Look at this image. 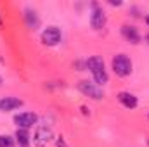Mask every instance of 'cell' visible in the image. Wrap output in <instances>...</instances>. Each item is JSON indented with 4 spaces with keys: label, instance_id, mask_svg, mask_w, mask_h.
<instances>
[{
    "label": "cell",
    "instance_id": "cell-1",
    "mask_svg": "<svg viewBox=\"0 0 149 147\" xmlns=\"http://www.w3.org/2000/svg\"><path fill=\"white\" fill-rule=\"evenodd\" d=\"M87 68L90 69V73L94 76V83H97V85H106V83H108L109 76H108V71H106V66H104L102 57L92 55V57L87 61Z\"/></svg>",
    "mask_w": 149,
    "mask_h": 147
},
{
    "label": "cell",
    "instance_id": "cell-2",
    "mask_svg": "<svg viewBox=\"0 0 149 147\" xmlns=\"http://www.w3.org/2000/svg\"><path fill=\"white\" fill-rule=\"evenodd\" d=\"M111 68H113V71H114L116 76L125 78V76H128V74L132 73V61H130L128 55H125V54H118V55L113 57Z\"/></svg>",
    "mask_w": 149,
    "mask_h": 147
},
{
    "label": "cell",
    "instance_id": "cell-3",
    "mask_svg": "<svg viewBox=\"0 0 149 147\" xmlns=\"http://www.w3.org/2000/svg\"><path fill=\"white\" fill-rule=\"evenodd\" d=\"M78 88H80V92H81L83 95H87V97H90V99H94V101H101V99L104 97L101 87H99L97 83H94V81L81 80V81L78 83Z\"/></svg>",
    "mask_w": 149,
    "mask_h": 147
},
{
    "label": "cell",
    "instance_id": "cell-4",
    "mask_svg": "<svg viewBox=\"0 0 149 147\" xmlns=\"http://www.w3.org/2000/svg\"><path fill=\"white\" fill-rule=\"evenodd\" d=\"M61 30L57 26H47L43 31H42V43L47 45V47H54L61 42Z\"/></svg>",
    "mask_w": 149,
    "mask_h": 147
},
{
    "label": "cell",
    "instance_id": "cell-5",
    "mask_svg": "<svg viewBox=\"0 0 149 147\" xmlns=\"http://www.w3.org/2000/svg\"><path fill=\"white\" fill-rule=\"evenodd\" d=\"M38 116L35 112H19L14 116V123L17 128H23V130H30L33 125H37Z\"/></svg>",
    "mask_w": 149,
    "mask_h": 147
},
{
    "label": "cell",
    "instance_id": "cell-6",
    "mask_svg": "<svg viewBox=\"0 0 149 147\" xmlns=\"http://www.w3.org/2000/svg\"><path fill=\"white\" fill-rule=\"evenodd\" d=\"M52 137H54V133H52L50 128H47V126H38L37 132H35V135H33V144L37 147H45L50 140H52Z\"/></svg>",
    "mask_w": 149,
    "mask_h": 147
},
{
    "label": "cell",
    "instance_id": "cell-7",
    "mask_svg": "<svg viewBox=\"0 0 149 147\" xmlns=\"http://www.w3.org/2000/svg\"><path fill=\"white\" fill-rule=\"evenodd\" d=\"M92 16H90V26L94 30H102L106 24V14L102 12V9L97 3H92Z\"/></svg>",
    "mask_w": 149,
    "mask_h": 147
},
{
    "label": "cell",
    "instance_id": "cell-8",
    "mask_svg": "<svg viewBox=\"0 0 149 147\" xmlns=\"http://www.w3.org/2000/svg\"><path fill=\"white\" fill-rule=\"evenodd\" d=\"M23 106V101L17 99V97H2L0 99V111L2 112H9V111H14L17 107Z\"/></svg>",
    "mask_w": 149,
    "mask_h": 147
},
{
    "label": "cell",
    "instance_id": "cell-9",
    "mask_svg": "<svg viewBox=\"0 0 149 147\" xmlns=\"http://www.w3.org/2000/svg\"><path fill=\"white\" fill-rule=\"evenodd\" d=\"M118 101H120V104H123L127 109H135L137 104H139L137 97H135L134 94H130V92H120V94H118Z\"/></svg>",
    "mask_w": 149,
    "mask_h": 147
},
{
    "label": "cell",
    "instance_id": "cell-10",
    "mask_svg": "<svg viewBox=\"0 0 149 147\" xmlns=\"http://www.w3.org/2000/svg\"><path fill=\"white\" fill-rule=\"evenodd\" d=\"M121 35L125 37V40H128L130 43H139L141 42V35H139L137 28H134V26H128V24L121 26Z\"/></svg>",
    "mask_w": 149,
    "mask_h": 147
},
{
    "label": "cell",
    "instance_id": "cell-11",
    "mask_svg": "<svg viewBox=\"0 0 149 147\" xmlns=\"http://www.w3.org/2000/svg\"><path fill=\"white\" fill-rule=\"evenodd\" d=\"M14 139H16V142H17L19 147H30V144H31V137H30L28 130H23V128H17Z\"/></svg>",
    "mask_w": 149,
    "mask_h": 147
},
{
    "label": "cell",
    "instance_id": "cell-12",
    "mask_svg": "<svg viewBox=\"0 0 149 147\" xmlns=\"http://www.w3.org/2000/svg\"><path fill=\"white\" fill-rule=\"evenodd\" d=\"M24 19H26V24H28V28L30 30H37L38 28V16L33 12V10H26L24 12Z\"/></svg>",
    "mask_w": 149,
    "mask_h": 147
},
{
    "label": "cell",
    "instance_id": "cell-13",
    "mask_svg": "<svg viewBox=\"0 0 149 147\" xmlns=\"http://www.w3.org/2000/svg\"><path fill=\"white\" fill-rule=\"evenodd\" d=\"M0 147H14V139L9 135H0Z\"/></svg>",
    "mask_w": 149,
    "mask_h": 147
},
{
    "label": "cell",
    "instance_id": "cell-14",
    "mask_svg": "<svg viewBox=\"0 0 149 147\" xmlns=\"http://www.w3.org/2000/svg\"><path fill=\"white\" fill-rule=\"evenodd\" d=\"M56 146H57V147H68V146H66V142H64V139H63V137H59V139L56 140Z\"/></svg>",
    "mask_w": 149,
    "mask_h": 147
},
{
    "label": "cell",
    "instance_id": "cell-15",
    "mask_svg": "<svg viewBox=\"0 0 149 147\" xmlns=\"http://www.w3.org/2000/svg\"><path fill=\"white\" fill-rule=\"evenodd\" d=\"M146 24L149 26V16H146Z\"/></svg>",
    "mask_w": 149,
    "mask_h": 147
},
{
    "label": "cell",
    "instance_id": "cell-16",
    "mask_svg": "<svg viewBox=\"0 0 149 147\" xmlns=\"http://www.w3.org/2000/svg\"><path fill=\"white\" fill-rule=\"evenodd\" d=\"M146 40H148V43H149V33H148V35H146Z\"/></svg>",
    "mask_w": 149,
    "mask_h": 147
},
{
    "label": "cell",
    "instance_id": "cell-17",
    "mask_svg": "<svg viewBox=\"0 0 149 147\" xmlns=\"http://www.w3.org/2000/svg\"><path fill=\"white\" fill-rule=\"evenodd\" d=\"M2 81H3V80H2V76H0V85H2Z\"/></svg>",
    "mask_w": 149,
    "mask_h": 147
},
{
    "label": "cell",
    "instance_id": "cell-18",
    "mask_svg": "<svg viewBox=\"0 0 149 147\" xmlns=\"http://www.w3.org/2000/svg\"><path fill=\"white\" fill-rule=\"evenodd\" d=\"M0 24H2V19H0Z\"/></svg>",
    "mask_w": 149,
    "mask_h": 147
}]
</instances>
